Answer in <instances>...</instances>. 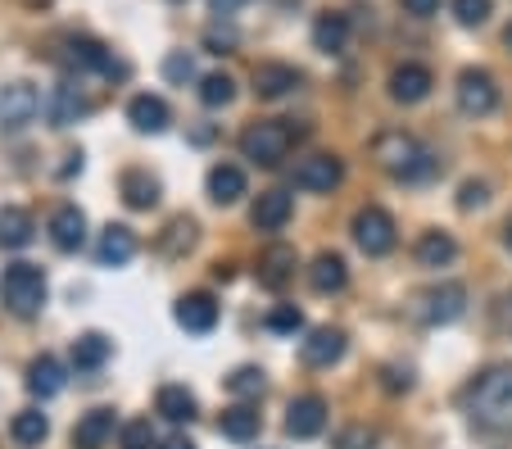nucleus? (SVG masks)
<instances>
[{"mask_svg": "<svg viewBox=\"0 0 512 449\" xmlns=\"http://www.w3.org/2000/svg\"><path fill=\"white\" fill-rule=\"evenodd\" d=\"M467 413H472L476 427L485 431H512V368H490L467 386L463 395Z\"/></svg>", "mask_w": 512, "mask_h": 449, "instance_id": "1", "label": "nucleus"}, {"mask_svg": "<svg viewBox=\"0 0 512 449\" xmlns=\"http://www.w3.org/2000/svg\"><path fill=\"white\" fill-rule=\"evenodd\" d=\"M372 159H377L395 182H426V177L440 168L431 150L417 137H408V132H381V137L372 141Z\"/></svg>", "mask_w": 512, "mask_h": 449, "instance_id": "2", "label": "nucleus"}, {"mask_svg": "<svg viewBox=\"0 0 512 449\" xmlns=\"http://www.w3.org/2000/svg\"><path fill=\"white\" fill-rule=\"evenodd\" d=\"M46 273L37 264H10L0 273V304L14 313V318H37L46 309Z\"/></svg>", "mask_w": 512, "mask_h": 449, "instance_id": "3", "label": "nucleus"}, {"mask_svg": "<svg viewBox=\"0 0 512 449\" xmlns=\"http://www.w3.org/2000/svg\"><path fill=\"white\" fill-rule=\"evenodd\" d=\"M295 146V127L281 123V118H263V123H250L241 132V155L259 168H277L281 159Z\"/></svg>", "mask_w": 512, "mask_h": 449, "instance_id": "4", "label": "nucleus"}, {"mask_svg": "<svg viewBox=\"0 0 512 449\" xmlns=\"http://www.w3.org/2000/svg\"><path fill=\"white\" fill-rule=\"evenodd\" d=\"M354 245L363 254H372V259H381V254H390L395 250V241H399V232H395V218L386 214L381 205H368V209H358L354 214Z\"/></svg>", "mask_w": 512, "mask_h": 449, "instance_id": "5", "label": "nucleus"}, {"mask_svg": "<svg viewBox=\"0 0 512 449\" xmlns=\"http://www.w3.org/2000/svg\"><path fill=\"white\" fill-rule=\"evenodd\" d=\"M463 309H467V286L463 282H440V286H431V291L417 295V318H422L426 327L458 323Z\"/></svg>", "mask_w": 512, "mask_h": 449, "instance_id": "6", "label": "nucleus"}, {"mask_svg": "<svg viewBox=\"0 0 512 449\" xmlns=\"http://www.w3.org/2000/svg\"><path fill=\"white\" fill-rule=\"evenodd\" d=\"M41 114V96L32 82H5L0 87V127L5 132H23L28 123H37Z\"/></svg>", "mask_w": 512, "mask_h": 449, "instance_id": "7", "label": "nucleus"}, {"mask_svg": "<svg viewBox=\"0 0 512 449\" xmlns=\"http://www.w3.org/2000/svg\"><path fill=\"white\" fill-rule=\"evenodd\" d=\"M458 109L467 118H485L499 109V87L485 69H463L458 73Z\"/></svg>", "mask_w": 512, "mask_h": 449, "instance_id": "8", "label": "nucleus"}, {"mask_svg": "<svg viewBox=\"0 0 512 449\" xmlns=\"http://www.w3.org/2000/svg\"><path fill=\"white\" fill-rule=\"evenodd\" d=\"M173 318H177L182 332L209 336L213 327H218V300H213L209 291H191V295H182V300L173 304Z\"/></svg>", "mask_w": 512, "mask_h": 449, "instance_id": "9", "label": "nucleus"}, {"mask_svg": "<svg viewBox=\"0 0 512 449\" xmlns=\"http://www.w3.org/2000/svg\"><path fill=\"white\" fill-rule=\"evenodd\" d=\"M345 345H349V336L340 332V327H313L300 341V359L309 363V368H331V363L345 359Z\"/></svg>", "mask_w": 512, "mask_h": 449, "instance_id": "10", "label": "nucleus"}, {"mask_svg": "<svg viewBox=\"0 0 512 449\" xmlns=\"http://www.w3.org/2000/svg\"><path fill=\"white\" fill-rule=\"evenodd\" d=\"M59 59H64V69H73V73H118L114 55L91 37H68Z\"/></svg>", "mask_w": 512, "mask_h": 449, "instance_id": "11", "label": "nucleus"}, {"mask_svg": "<svg viewBox=\"0 0 512 449\" xmlns=\"http://www.w3.org/2000/svg\"><path fill=\"white\" fill-rule=\"evenodd\" d=\"M322 427H327V400H322V395H300V400H290V409H286V436L313 440Z\"/></svg>", "mask_w": 512, "mask_h": 449, "instance_id": "12", "label": "nucleus"}, {"mask_svg": "<svg viewBox=\"0 0 512 449\" xmlns=\"http://www.w3.org/2000/svg\"><path fill=\"white\" fill-rule=\"evenodd\" d=\"M345 182V164L336 155H309L295 164V186L304 191H336Z\"/></svg>", "mask_w": 512, "mask_h": 449, "instance_id": "13", "label": "nucleus"}, {"mask_svg": "<svg viewBox=\"0 0 512 449\" xmlns=\"http://www.w3.org/2000/svg\"><path fill=\"white\" fill-rule=\"evenodd\" d=\"M87 114H91V100L82 96L73 82H59V87L46 96V118H50V127H73L78 118H87Z\"/></svg>", "mask_w": 512, "mask_h": 449, "instance_id": "14", "label": "nucleus"}, {"mask_svg": "<svg viewBox=\"0 0 512 449\" xmlns=\"http://www.w3.org/2000/svg\"><path fill=\"white\" fill-rule=\"evenodd\" d=\"M50 241L64 254L82 250V241H87V214H82L78 205H59L55 214H50Z\"/></svg>", "mask_w": 512, "mask_h": 449, "instance_id": "15", "label": "nucleus"}, {"mask_svg": "<svg viewBox=\"0 0 512 449\" xmlns=\"http://www.w3.org/2000/svg\"><path fill=\"white\" fill-rule=\"evenodd\" d=\"M435 87L431 69L426 64H399L395 73H390V96L399 100V105H417V100H426Z\"/></svg>", "mask_w": 512, "mask_h": 449, "instance_id": "16", "label": "nucleus"}, {"mask_svg": "<svg viewBox=\"0 0 512 449\" xmlns=\"http://www.w3.org/2000/svg\"><path fill=\"white\" fill-rule=\"evenodd\" d=\"M290 214H295V200H290V191H281V186H272V191H263L259 200H254V227L259 232H281V227L290 223Z\"/></svg>", "mask_w": 512, "mask_h": 449, "instance_id": "17", "label": "nucleus"}, {"mask_svg": "<svg viewBox=\"0 0 512 449\" xmlns=\"http://www.w3.org/2000/svg\"><path fill=\"white\" fill-rule=\"evenodd\" d=\"M132 254H136V236H132V227L109 223L105 232H100V245H96L100 268H123V264H132Z\"/></svg>", "mask_w": 512, "mask_h": 449, "instance_id": "18", "label": "nucleus"}, {"mask_svg": "<svg viewBox=\"0 0 512 449\" xmlns=\"http://www.w3.org/2000/svg\"><path fill=\"white\" fill-rule=\"evenodd\" d=\"M290 277H295V250L290 245H268V250L259 254V282L268 286V291H286Z\"/></svg>", "mask_w": 512, "mask_h": 449, "instance_id": "19", "label": "nucleus"}, {"mask_svg": "<svg viewBox=\"0 0 512 449\" xmlns=\"http://www.w3.org/2000/svg\"><path fill=\"white\" fill-rule=\"evenodd\" d=\"M127 123L136 127V132H164L168 123H173V114H168V105L159 96H150V91H141V96L127 100Z\"/></svg>", "mask_w": 512, "mask_h": 449, "instance_id": "20", "label": "nucleus"}, {"mask_svg": "<svg viewBox=\"0 0 512 449\" xmlns=\"http://www.w3.org/2000/svg\"><path fill=\"white\" fill-rule=\"evenodd\" d=\"M114 440V409H91L73 427V449H105Z\"/></svg>", "mask_w": 512, "mask_h": 449, "instance_id": "21", "label": "nucleus"}, {"mask_svg": "<svg viewBox=\"0 0 512 449\" xmlns=\"http://www.w3.org/2000/svg\"><path fill=\"white\" fill-rule=\"evenodd\" d=\"M295 87H300V69H290V64H259L254 69V96L259 100H281Z\"/></svg>", "mask_w": 512, "mask_h": 449, "instance_id": "22", "label": "nucleus"}, {"mask_svg": "<svg viewBox=\"0 0 512 449\" xmlns=\"http://www.w3.org/2000/svg\"><path fill=\"white\" fill-rule=\"evenodd\" d=\"M64 363L55 359V354H41V359L28 363V391L37 395V400H55L59 391H64Z\"/></svg>", "mask_w": 512, "mask_h": 449, "instance_id": "23", "label": "nucleus"}, {"mask_svg": "<svg viewBox=\"0 0 512 449\" xmlns=\"http://www.w3.org/2000/svg\"><path fill=\"white\" fill-rule=\"evenodd\" d=\"M309 286L318 295H336V291H345L349 286V268H345V259H340V254H318V259H313L309 264Z\"/></svg>", "mask_w": 512, "mask_h": 449, "instance_id": "24", "label": "nucleus"}, {"mask_svg": "<svg viewBox=\"0 0 512 449\" xmlns=\"http://www.w3.org/2000/svg\"><path fill=\"white\" fill-rule=\"evenodd\" d=\"M118 191H123L127 209H155L159 205V182L145 168H127L123 177H118Z\"/></svg>", "mask_w": 512, "mask_h": 449, "instance_id": "25", "label": "nucleus"}, {"mask_svg": "<svg viewBox=\"0 0 512 449\" xmlns=\"http://www.w3.org/2000/svg\"><path fill=\"white\" fill-rule=\"evenodd\" d=\"M32 236H37V223H32L28 209H19V205L0 209V245L5 250H23V245H32Z\"/></svg>", "mask_w": 512, "mask_h": 449, "instance_id": "26", "label": "nucleus"}, {"mask_svg": "<svg viewBox=\"0 0 512 449\" xmlns=\"http://www.w3.org/2000/svg\"><path fill=\"white\" fill-rule=\"evenodd\" d=\"M245 196V173L236 164H213L209 168V200L213 205H236Z\"/></svg>", "mask_w": 512, "mask_h": 449, "instance_id": "27", "label": "nucleus"}, {"mask_svg": "<svg viewBox=\"0 0 512 449\" xmlns=\"http://www.w3.org/2000/svg\"><path fill=\"white\" fill-rule=\"evenodd\" d=\"M263 427L259 409H250V404H232V409H223V418H218V431H223L227 440H236V445H245V440H254Z\"/></svg>", "mask_w": 512, "mask_h": 449, "instance_id": "28", "label": "nucleus"}, {"mask_svg": "<svg viewBox=\"0 0 512 449\" xmlns=\"http://www.w3.org/2000/svg\"><path fill=\"white\" fill-rule=\"evenodd\" d=\"M109 354H114V341L100 332H87L73 341V368L78 372H100L109 363Z\"/></svg>", "mask_w": 512, "mask_h": 449, "instance_id": "29", "label": "nucleus"}, {"mask_svg": "<svg viewBox=\"0 0 512 449\" xmlns=\"http://www.w3.org/2000/svg\"><path fill=\"white\" fill-rule=\"evenodd\" d=\"M345 41H349V19L345 14H336V10L318 14V23H313V46H318L322 55H340Z\"/></svg>", "mask_w": 512, "mask_h": 449, "instance_id": "30", "label": "nucleus"}, {"mask_svg": "<svg viewBox=\"0 0 512 449\" xmlns=\"http://www.w3.org/2000/svg\"><path fill=\"white\" fill-rule=\"evenodd\" d=\"M155 409L164 413L168 422H191L195 413H200V404H195V395L186 391V386H159V395H155Z\"/></svg>", "mask_w": 512, "mask_h": 449, "instance_id": "31", "label": "nucleus"}, {"mask_svg": "<svg viewBox=\"0 0 512 449\" xmlns=\"http://www.w3.org/2000/svg\"><path fill=\"white\" fill-rule=\"evenodd\" d=\"M458 259V241L449 232H426L417 241V264L422 268H449Z\"/></svg>", "mask_w": 512, "mask_h": 449, "instance_id": "32", "label": "nucleus"}, {"mask_svg": "<svg viewBox=\"0 0 512 449\" xmlns=\"http://www.w3.org/2000/svg\"><path fill=\"white\" fill-rule=\"evenodd\" d=\"M10 436L19 440V445H41V440L50 436V418L41 409H19L10 418Z\"/></svg>", "mask_w": 512, "mask_h": 449, "instance_id": "33", "label": "nucleus"}, {"mask_svg": "<svg viewBox=\"0 0 512 449\" xmlns=\"http://www.w3.org/2000/svg\"><path fill=\"white\" fill-rule=\"evenodd\" d=\"M200 100H204L209 109L232 105V100H236V82L227 78V73H209V78L200 82Z\"/></svg>", "mask_w": 512, "mask_h": 449, "instance_id": "34", "label": "nucleus"}, {"mask_svg": "<svg viewBox=\"0 0 512 449\" xmlns=\"http://www.w3.org/2000/svg\"><path fill=\"white\" fill-rule=\"evenodd\" d=\"M191 245H195V223H191V218H173V223L164 227V236H159V250H164V254L191 250Z\"/></svg>", "mask_w": 512, "mask_h": 449, "instance_id": "35", "label": "nucleus"}, {"mask_svg": "<svg viewBox=\"0 0 512 449\" xmlns=\"http://www.w3.org/2000/svg\"><path fill=\"white\" fill-rule=\"evenodd\" d=\"M118 445H123V449H159L150 418H132V422H127V427L118 431Z\"/></svg>", "mask_w": 512, "mask_h": 449, "instance_id": "36", "label": "nucleus"}, {"mask_svg": "<svg viewBox=\"0 0 512 449\" xmlns=\"http://www.w3.org/2000/svg\"><path fill=\"white\" fill-rule=\"evenodd\" d=\"M263 323H268V332H277V336H295L304 327V313L295 309V304H277Z\"/></svg>", "mask_w": 512, "mask_h": 449, "instance_id": "37", "label": "nucleus"}, {"mask_svg": "<svg viewBox=\"0 0 512 449\" xmlns=\"http://www.w3.org/2000/svg\"><path fill=\"white\" fill-rule=\"evenodd\" d=\"M227 391L241 395V400H250V395H263V372H259V368H236V372H227Z\"/></svg>", "mask_w": 512, "mask_h": 449, "instance_id": "38", "label": "nucleus"}, {"mask_svg": "<svg viewBox=\"0 0 512 449\" xmlns=\"http://www.w3.org/2000/svg\"><path fill=\"white\" fill-rule=\"evenodd\" d=\"M490 10H494V0H454V19L463 28H481L490 19Z\"/></svg>", "mask_w": 512, "mask_h": 449, "instance_id": "39", "label": "nucleus"}, {"mask_svg": "<svg viewBox=\"0 0 512 449\" xmlns=\"http://www.w3.org/2000/svg\"><path fill=\"white\" fill-rule=\"evenodd\" d=\"M377 431L368 427V422H354V427H345L336 436V449H377Z\"/></svg>", "mask_w": 512, "mask_h": 449, "instance_id": "40", "label": "nucleus"}, {"mask_svg": "<svg viewBox=\"0 0 512 449\" xmlns=\"http://www.w3.org/2000/svg\"><path fill=\"white\" fill-rule=\"evenodd\" d=\"M164 78H168V82H191V78H195L191 55H182V50H177V55H168V59H164Z\"/></svg>", "mask_w": 512, "mask_h": 449, "instance_id": "41", "label": "nucleus"}, {"mask_svg": "<svg viewBox=\"0 0 512 449\" xmlns=\"http://www.w3.org/2000/svg\"><path fill=\"white\" fill-rule=\"evenodd\" d=\"M485 200H490V186L485 182H463V191H458V209H481Z\"/></svg>", "mask_w": 512, "mask_h": 449, "instance_id": "42", "label": "nucleus"}, {"mask_svg": "<svg viewBox=\"0 0 512 449\" xmlns=\"http://www.w3.org/2000/svg\"><path fill=\"white\" fill-rule=\"evenodd\" d=\"M381 377H386L381 386H386L390 395H399V391H408V386H413V372H408V368H386Z\"/></svg>", "mask_w": 512, "mask_h": 449, "instance_id": "43", "label": "nucleus"}, {"mask_svg": "<svg viewBox=\"0 0 512 449\" xmlns=\"http://www.w3.org/2000/svg\"><path fill=\"white\" fill-rule=\"evenodd\" d=\"M408 14H417V19H431V14H440V0H399Z\"/></svg>", "mask_w": 512, "mask_h": 449, "instance_id": "44", "label": "nucleus"}, {"mask_svg": "<svg viewBox=\"0 0 512 449\" xmlns=\"http://www.w3.org/2000/svg\"><path fill=\"white\" fill-rule=\"evenodd\" d=\"M241 5H250V0H209V10H213V14H236Z\"/></svg>", "mask_w": 512, "mask_h": 449, "instance_id": "45", "label": "nucleus"}, {"mask_svg": "<svg viewBox=\"0 0 512 449\" xmlns=\"http://www.w3.org/2000/svg\"><path fill=\"white\" fill-rule=\"evenodd\" d=\"M82 168V150H73V155H64V164H59V177H73Z\"/></svg>", "mask_w": 512, "mask_h": 449, "instance_id": "46", "label": "nucleus"}, {"mask_svg": "<svg viewBox=\"0 0 512 449\" xmlns=\"http://www.w3.org/2000/svg\"><path fill=\"white\" fill-rule=\"evenodd\" d=\"M159 449H195V440L177 431V436H168V440H164V445H159Z\"/></svg>", "mask_w": 512, "mask_h": 449, "instance_id": "47", "label": "nucleus"}, {"mask_svg": "<svg viewBox=\"0 0 512 449\" xmlns=\"http://www.w3.org/2000/svg\"><path fill=\"white\" fill-rule=\"evenodd\" d=\"M23 5H28V10H46L50 0H23Z\"/></svg>", "mask_w": 512, "mask_h": 449, "instance_id": "48", "label": "nucleus"}, {"mask_svg": "<svg viewBox=\"0 0 512 449\" xmlns=\"http://www.w3.org/2000/svg\"><path fill=\"white\" fill-rule=\"evenodd\" d=\"M503 41H508V50H512V23H508V32H503Z\"/></svg>", "mask_w": 512, "mask_h": 449, "instance_id": "49", "label": "nucleus"}, {"mask_svg": "<svg viewBox=\"0 0 512 449\" xmlns=\"http://www.w3.org/2000/svg\"><path fill=\"white\" fill-rule=\"evenodd\" d=\"M508 250H512V227H508Z\"/></svg>", "mask_w": 512, "mask_h": 449, "instance_id": "50", "label": "nucleus"}]
</instances>
